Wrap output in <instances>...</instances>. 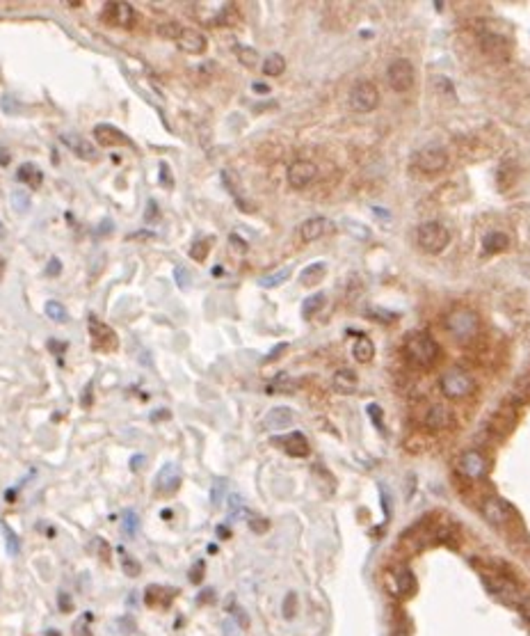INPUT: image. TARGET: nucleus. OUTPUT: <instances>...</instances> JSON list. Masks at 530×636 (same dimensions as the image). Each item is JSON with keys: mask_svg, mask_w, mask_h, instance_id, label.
I'll use <instances>...</instances> for the list:
<instances>
[{"mask_svg": "<svg viewBox=\"0 0 530 636\" xmlns=\"http://www.w3.org/2000/svg\"><path fill=\"white\" fill-rule=\"evenodd\" d=\"M404 350H407V357L418 367H432L439 360V353H441L439 343L427 332L409 334L407 343H404Z\"/></svg>", "mask_w": 530, "mask_h": 636, "instance_id": "f257e3e1", "label": "nucleus"}, {"mask_svg": "<svg viewBox=\"0 0 530 636\" xmlns=\"http://www.w3.org/2000/svg\"><path fill=\"white\" fill-rule=\"evenodd\" d=\"M478 325H480L478 313L469 307H457L446 316V330L455 339H460V341H467V339L474 337L478 332Z\"/></svg>", "mask_w": 530, "mask_h": 636, "instance_id": "f03ea898", "label": "nucleus"}, {"mask_svg": "<svg viewBox=\"0 0 530 636\" xmlns=\"http://www.w3.org/2000/svg\"><path fill=\"white\" fill-rule=\"evenodd\" d=\"M439 387H441V394L446 399H467V396L474 392V378H471L467 371L462 369H450L439 378Z\"/></svg>", "mask_w": 530, "mask_h": 636, "instance_id": "7ed1b4c3", "label": "nucleus"}, {"mask_svg": "<svg viewBox=\"0 0 530 636\" xmlns=\"http://www.w3.org/2000/svg\"><path fill=\"white\" fill-rule=\"evenodd\" d=\"M450 243L448 229L439 222H425L418 227V247L427 254H439L444 252Z\"/></svg>", "mask_w": 530, "mask_h": 636, "instance_id": "20e7f679", "label": "nucleus"}, {"mask_svg": "<svg viewBox=\"0 0 530 636\" xmlns=\"http://www.w3.org/2000/svg\"><path fill=\"white\" fill-rule=\"evenodd\" d=\"M414 165L423 172V175H439L448 168V151L439 145L423 147L416 156H414Z\"/></svg>", "mask_w": 530, "mask_h": 636, "instance_id": "39448f33", "label": "nucleus"}, {"mask_svg": "<svg viewBox=\"0 0 530 636\" xmlns=\"http://www.w3.org/2000/svg\"><path fill=\"white\" fill-rule=\"evenodd\" d=\"M377 103H379V92H377V87L372 85L370 80H361V82H357V85L352 87V92H350L352 110L370 112V110L377 108Z\"/></svg>", "mask_w": 530, "mask_h": 636, "instance_id": "423d86ee", "label": "nucleus"}, {"mask_svg": "<svg viewBox=\"0 0 530 636\" xmlns=\"http://www.w3.org/2000/svg\"><path fill=\"white\" fill-rule=\"evenodd\" d=\"M483 517L487 519L490 524H494V526H505V524H510L512 519H515V510H512V506L505 499H501V497H490V499H485L483 501Z\"/></svg>", "mask_w": 530, "mask_h": 636, "instance_id": "0eeeda50", "label": "nucleus"}, {"mask_svg": "<svg viewBox=\"0 0 530 636\" xmlns=\"http://www.w3.org/2000/svg\"><path fill=\"white\" fill-rule=\"evenodd\" d=\"M386 78L395 92H407V89H411L416 76H414V67L409 60H393L386 69Z\"/></svg>", "mask_w": 530, "mask_h": 636, "instance_id": "6e6552de", "label": "nucleus"}, {"mask_svg": "<svg viewBox=\"0 0 530 636\" xmlns=\"http://www.w3.org/2000/svg\"><path fill=\"white\" fill-rule=\"evenodd\" d=\"M478 41H480V48L492 55V57H499V60H505V57L510 55V39L501 35V32H492V30H483L478 35Z\"/></svg>", "mask_w": 530, "mask_h": 636, "instance_id": "1a4fd4ad", "label": "nucleus"}, {"mask_svg": "<svg viewBox=\"0 0 530 636\" xmlns=\"http://www.w3.org/2000/svg\"><path fill=\"white\" fill-rule=\"evenodd\" d=\"M89 334H92V343L96 350H114L119 343L114 330L110 325L101 323L96 316H89Z\"/></svg>", "mask_w": 530, "mask_h": 636, "instance_id": "9d476101", "label": "nucleus"}, {"mask_svg": "<svg viewBox=\"0 0 530 636\" xmlns=\"http://www.w3.org/2000/svg\"><path fill=\"white\" fill-rule=\"evenodd\" d=\"M318 175V168L311 161H295L288 168V184L295 190H304Z\"/></svg>", "mask_w": 530, "mask_h": 636, "instance_id": "9b49d317", "label": "nucleus"}, {"mask_svg": "<svg viewBox=\"0 0 530 636\" xmlns=\"http://www.w3.org/2000/svg\"><path fill=\"white\" fill-rule=\"evenodd\" d=\"M515 426H517V410L512 408L510 403H505V406L496 410L490 419V424H487L492 435H508Z\"/></svg>", "mask_w": 530, "mask_h": 636, "instance_id": "f8f14e48", "label": "nucleus"}, {"mask_svg": "<svg viewBox=\"0 0 530 636\" xmlns=\"http://www.w3.org/2000/svg\"><path fill=\"white\" fill-rule=\"evenodd\" d=\"M103 16L107 23L117 28H132L135 23V10L128 3H107L103 7Z\"/></svg>", "mask_w": 530, "mask_h": 636, "instance_id": "ddd939ff", "label": "nucleus"}, {"mask_svg": "<svg viewBox=\"0 0 530 636\" xmlns=\"http://www.w3.org/2000/svg\"><path fill=\"white\" fill-rule=\"evenodd\" d=\"M94 140L103 147H130V138L126 133H121L117 126L112 124H96L94 126Z\"/></svg>", "mask_w": 530, "mask_h": 636, "instance_id": "4468645a", "label": "nucleus"}, {"mask_svg": "<svg viewBox=\"0 0 530 636\" xmlns=\"http://www.w3.org/2000/svg\"><path fill=\"white\" fill-rule=\"evenodd\" d=\"M272 442L279 444V447L284 449V451L288 453V456H293V458H306V456L311 453L309 442H306L304 433H300V431L288 433L286 437H275Z\"/></svg>", "mask_w": 530, "mask_h": 636, "instance_id": "2eb2a0df", "label": "nucleus"}, {"mask_svg": "<svg viewBox=\"0 0 530 636\" xmlns=\"http://www.w3.org/2000/svg\"><path fill=\"white\" fill-rule=\"evenodd\" d=\"M181 487V469H179V465H174V462H167L162 469H160V474L156 476V490H158V494H165V497H169V494H174Z\"/></svg>", "mask_w": 530, "mask_h": 636, "instance_id": "dca6fc26", "label": "nucleus"}, {"mask_svg": "<svg viewBox=\"0 0 530 636\" xmlns=\"http://www.w3.org/2000/svg\"><path fill=\"white\" fill-rule=\"evenodd\" d=\"M179 48L183 53H192V55H199L206 51V46H209V39H206L204 32H199L195 28H183L181 30V35L176 39Z\"/></svg>", "mask_w": 530, "mask_h": 636, "instance_id": "f3484780", "label": "nucleus"}, {"mask_svg": "<svg viewBox=\"0 0 530 636\" xmlns=\"http://www.w3.org/2000/svg\"><path fill=\"white\" fill-rule=\"evenodd\" d=\"M460 469L467 478H476L478 481V478H483L487 472V460L480 451H467L460 458Z\"/></svg>", "mask_w": 530, "mask_h": 636, "instance_id": "a211bd4d", "label": "nucleus"}, {"mask_svg": "<svg viewBox=\"0 0 530 636\" xmlns=\"http://www.w3.org/2000/svg\"><path fill=\"white\" fill-rule=\"evenodd\" d=\"M329 229H334V225H331L327 218H320V216L309 218V220H304L302 225H300V238H302L304 243L318 241V238L325 236Z\"/></svg>", "mask_w": 530, "mask_h": 636, "instance_id": "6ab92c4d", "label": "nucleus"}, {"mask_svg": "<svg viewBox=\"0 0 530 636\" xmlns=\"http://www.w3.org/2000/svg\"><path fill=\"white\" fill-rule=\"evenodd\" d=\"M293 421H295V412L291 408L277 406V408H272L268 415H265L263 426L268 428V431H284V428L291 426Z\"/></svg>", "mask_w": 530, "mask_h": 636, "instance_id": "aec40b11", "label": "nucleus"}, {"mask_svg": "<svg viewBox=\"0 0 530 636\" xmlns=\"http://www.w3.org/2000/svg\"><path fill=\"white\" fill-rule=\"evenodd\" d=\"M423 421H425L427 431L439 433V431H444V428L450 426V410L446 406H441V403H434V406L427 408Z\"/></svg>", "mask_w": 530, "mask_h": 636, "instance_id": "412c9836", "label": "nucleus"}, {"mask_svg": "<svg viewBox=\"0 0 530 636\" xmlns=\"http://www.w3.org/2000/svg\"><path fill=\"white\" fill-rule=\"evenodd\" d=\"M62 142H64V147H69V149L76 154V156H80V158H89V161H94L96 158V149H94V145H89L85 138H80V135H76V133H64L62 135Z\"/></svg>", "mask_w": 530, "mask_h": 636, "instance_id": "4be33fe9", "label": "nucleus"}, {"mask_svg": "<svg viewBox=\"0 0 530 636\" xmlns=\"http://www.w3.org/2000/svg\"><path fill=\"white\" fill-rule=\"evenodd\" d=\"M395 589H397V593H400L402 598L416 596L418 582H416V577H414V572H411L407 565H402V568L395 570Z\"/></svg>", "mask_w": 530, "mask_h": 636, "instance_id": "5701e85b", "label": "nucleus"}, {"mask_svg": "<svg viewBox=\"0 0 530 636\" xmlns=\"http://www.w3.org/2000/svg\"><path fill=\"white\" fill-rule=\"evenodd\" d=\"M331 385H334V390L338 394H352V392H357L359 378L352 369H338L334 378H331Z\"/></svg>", "mask_w": 530, "mask_h": 636, "instance_id": "b1692460", "label": "nucleus"}, {"mask_svg": "<svg viewBox=\"0 0 530 636\" xmlns=\"http://www.w3.org/2000/svg\"><path fill=\"white\" fill-rule=\"evenodd\" d=\"M176 589H165V586H149L144 600L149 607H167L172 598H176Z\"/></svg>", "mask_w": 530, "mask_h": 636, "instance_id": "393cba45", "label": "nucleus"}, {"mask_svg": "<svg viewBox=\"0 0 530 636\" xmlns=\"http://www.w3.org/2000/svg\"><path fill=\"white\" fill-rule=\"evenodd\" d=\"M510 247V236L503 234V231H487L483 236V252L485 254H496V252H505Z\"/></svg>", "mask_w": 530, "mask_h": 636, "instance_id": "a878e982", "label": "nucleus"}, {"mask_svg": "<svg viewBox=\"0 0 530 636\" xmlns=\"http://www.w3.org/2000/svg\"><path fill=\"white\" fill-rule=\"evenodd\" d=\"M325 275H327V263L325 261H316V263H311V266H306L304 270H302V275H300V284L302 286H318L322 279H325Z\"/></svg>", "mask_w": 530, "mask_h": 636, "instance_id": "bb28decb", "label": "nucleus"}, {"mask_svg": "<svg viewBox=\"0 0 530 636\" xmlns=\"http://www.w3.org/2000/svg\"><path fill=\"white\" fill-rule=\"evenodd\" d=\"M16 179L23 181L26 186H30L32 190H37L41 186V181H44V172H41L37 165L32 163H23L19 172H16Z\"/></svg>", "mask_w": 530, "mask_h": 636, "instance_id": "cd10ccee", "label": "nucleus"}, {"mask_svg": "<svg viewBox=\"0 0 530 636\" xmlns=\"http://www.w3.org/2000/svg\"><path fill=\"white\" fill-rule=\"evenodd\" d=\"M530 401V376H521L515 385H512V392L508 396V403L512 406H521V403H528Z\"/></svg>", "mask_w": 530, "mask_h": 636, "instance_id": "c85d7f7f", "label": "nucleus"}, {"mask_svg": "<svg viewBox=\"0 0 530 636\" xmlns=\"http://www.w3.org/2000/svg\"><path fill=\"white\" fill-rule=\"evenodd\" d=\"M352 355H354V360L361 362V364H368V362H372V357H375V343H372L368 337H359L352 346Z\"/></svg>", "mask_w": 530, "mask_h": 636, "instance_id": "c756f323", "label": "nucleus"}, {"mask_svg": "<svg viewBox=\"0 0 530 636\" xmlns=\"http://www.w3.org/2000/svg\"><path fill=\"white\" fill-rule=\"evenodd\" d=\"M284 69H286L284 55L272 53V55L265 57V62H263V73H265V76H281V73H284Z\"/></svg>", "mask_w": 530, "mask_h": 636, "instance_id": "7c9ffc66", "label": "nucleus"}, {"mask_svg": "<svg viewBox=\"0 0 530 636\" xmlns=\"http://www.w3.org/2000/svg\"><path fill=\"white\" fill-rule=\"evenodd\" d=\"M322 307H325V293H313V295H309V298L302 302V316L304 318L316 316V313Z\"/></svg>", "mask_w": 530, "mask_h": 636, "instance_id": "2f4dec72", "label": "nucleus"}, {"mask_svg": "<svg viewBox=\"0 0 530 636\" xmlns=\"http://www.w3.org/2000/svg\"><path fill=\"white\" fill-rule=\"evenodd\" d=\"M288 277H291V268H279V270H275V272H270V275H263V277L259 279V286H263V288H275V286H279V284H284Z\"/></svg>", "mask_w": 530, "mask_h": 636, "instance_id": "473e14b6", "label": "nucleus"}, {"mask_svg": "<svg viewBox=\"0 0 530 636\" xmlns=\"http://www.w3.org/2000/svg\"><path fill=\"white\" fill-rule=\"evenodd\" d=\"M434 538H437L439 542L455 545V542H457V526H455V524H437V528H434Z\"/></svg>", "mask_w": 530, "mask_h": 636, "instance_id": "72a5a7b5", "label": "nucleus"}, {"mask_svg": "<svg viewBox=\"0 0 530 636\" xmlns=\"http://www.w3.org/2000/svg\"><path fill=\"white\" fill-rule=\"evenodd\" d=\"M236 57L240 60V64H245L250 69L259 64V51L252 46H236Z\"/></svg>", "mask_w": 530, "mask_h": 636, "instance_id": "f704fd0d", "label": "nucleus"}, {"mask_svg": "<svg viewBox=\"0 0 530 636\" xmlns=\"http://www.w3.org/2000/svg\"><path fill=\"white\" fill-rule=\"evenodd\" d=\"M46 316L51 320H57V323H64V320H69V313H66V307L62 302L57 300H48L46 302Z\"/></svg>", "mask_w": 530, "mask_h": 636, "instance_id": "c9c22d12", "label": "nucleus"}, {"mask_svg": "<svg viewBox=\"0 0 530 636\" xmlns=\"http://www.w3.org/2000/svg\"><path fill=\"white\" fill-rule=\"evenodd\" d=\"M137 526H139V517H137V513L132 508H128V510H123V517H121V528H123V533L126 535H135L137 533Z\"/></svg>", "mask_w": 530, "mask_h": 636, "instance_id": "e433bc0d", "label": "nucleus"}, {"mask_svg": "<svg viewBox=\"0 0 530 636\" xmlns=\"http://www.w3.org/2000/svg\"><path fill=\"white\" fill-rule=\"evenodd\" d=\"M343 227L350 231L354 238H359V241H368L370 238V229L366 225H361L357 220H343Z\"/></svg>", "mask_w": 530, "mask_h": 636, "instance_id": "4c0bfd02", "label": "nucleus"}, {"mask_svg": "<svg viewBox=\"0 0 530 636\" xmlns=\"http://www.w3.org/2000/svg\"><path fill=\"white\" fill-rule=\"evenodd\" d=\"M121 568H123V572H126L128 577H137L139 572H142V565H139L132 556H128L123 549H121Z\"/></svg>", "mask_w": 530, "mask_h": 636, "instance_id": "58836bf2", "label": "nucleus"}, {"mask_svg": "<svg viewBox=\"0 0 530 636\" xmlns=\"http://www.w3.org/2000/svg\"><path fill=\"white\" fill-rule=\"evenodd\" d=\"M12 206L19 213H28V209H30L28 193H23V190H14V193H12Z\"/></svg>", "mask_w": 530, "mask_h": 636, "instance_id": "ea45409f", "label": "nucleus"}, {"mask_svg": "<svg viewBox=\"0 0 530 636\" xmlns=\"http://www.w3.org/2000/svg\"><path fill=\"white\" fill-rule=\"evenodd\" d=\"M209 250H211V238L209 241H197L192 247H190V257H192L195 261H204L206 257H209Z\"/></svg>", "mask_w": 530, "mask_h": 636, "instance_id": "a19ab883", "label": "nucleus"}, {"mask_svg": "<svg viewBox=\"0 0 530 636\" xmlns=\"http://www.w3.org/2000/svg\"><path fill=\"white\" fill-rule=\"evenodd\" d=\"M89 623H92V614H82L73 623V636H89Z\"/></svg>", "mask_w": 530, "mask_h": 636, "instance_id": "79ce46f5", "label": "nucleus"}, {"mask_svg": "<svg viewBox=\"0 0 530 636\" xmlns=\"http://www.w3.org/2000/svg\"><path fill=\"white\" fill-rule=\"evenodd\" d=\"M270 390H272V392H275V390H277V392H293V390H295V383H293V380L288 378L286 374H279V376L275 378V385H272Z\"/></svg>", "mask_w": 530, "mask_h": 636, "instance_id": "37998d69", "label": "nucleus"}, {"mask_svg": "<svg viewBox=\"0 0 530 636\" xmlns=\"http://www.w3.org/2000/svg\"><path fill=\"white\" fill-rule=\"evenodd\" d=\"M174 279H176L179 288H188L190 282H192V277H190V272H188L186 266H176V268H174Z\"/></svg>", "mask_w": 530, "mask_h": 636, "instance_id": "c03bdc74", "label": "nucleus"}, {"mask_svg": "<svg viewBox=\"0 0 530 636\" xmlns=\"http://www.w3.org/2000/svg\"><path fill=\"white\" fill-rule=\"evenodd\" d=\"M225 492H227V481H225V478H218V481L213 483V494H211V499H213L215 506H220V503H222Z\"/></svg>", "mask_w": 530, "mask_h": 636, "instance_id": "a18cd8bd", "label": "nucleus"}, {"mask_svg": "<svg viewBox=\"0 0 530 636\" xmlns=\"http://www.w3.org/2000/svg\"><path fill=\"white\" fill-rule=\"evenodd\" d=\"M181 30H183V28H181L179 23H165V26L158 28L160 37H165V39H179Z\"/></svg>", "mask_w": 530, "mask_h": 636, "instance_id": "49530a36", "label": "nucleus"}, {"mask_svg": "<svg viewBox=\"0 0 530 636\" xmlns=\"http://www.w3.org/2000/svg\"><path fill=\"white\" fill-rule=\"evenodd\" d=\"M297 611V596L295 593H288L286 600H284V616L286 618H293Z\"/></svg>", "mask_w": 530, "mask_h": 636, "instance_id": "de8ad7c7", "label": "nucleus"}, {"mask_svg": "<svg viewBox=\"0 0 530 636\" xmlns=\"http://www.w3.org/2000/svg\"><path fill=\"white\" fill-rule=\"evenodd\" d=\"M160 184L165 188H174V179H172V172H169L167 163H160Z\"/></svg>", "mask_w": 530, "mask_h": 636, "instance_id": "09e8293b", "label": "nucleus"}, {"mask_svg": "<svg viewBox=\"0 0 530 636\" xmlns=\"http://www.w3.org/2000/svg\"><path fill=\"white\" fill-rule=\"evenodd\" d=\"M368 415L372 419V424H375L377 428H382V408L375 406V403H370V406H368Z\"/></svg>", "mask_w": 530, "mask_h": 636, "instance_id": "8fccbe9b", "label": "nucleus"}, {"mask_svg": "<svg viewBox=\"0 0 530 636\" xmlns=\"http://www.w3.org/2000/svg\"><path fill=\"white\" fill-rule=\"evenodd\" d=\"M0 526H3V531H5V535H7V542H10V545H7V547H10L12 554H16V552H19V538H16V535H14V533H12L10 528H7L5 524H0Z\"/></svg>", "mask_w": 530, "mask_h": 636, "instance_id": "3c124183", "label": "nucleus"}, {"mask_svg": "<svg viewBox=\"0 0 530 636\" xmlns=\"http://www.w3.org/2000/svg\"><path fill=\"white\" fill-rule=\"evenodd\" d=\"M202 579H204V561H199V563H197L192 570H190V582H192V584H199Z\"/></svg>", "mask_w": 530, "mask_h": 636, "instance_id": "603ef678", "label": "nucleus"}, {"mask_svg": "<svg viewBox=\"0 0 530 636\" xmlns=\"http://www.w3.org/2000/svg\"><path fill=\"white\" fill-rule=\"evenodd\" d=\"M57 600H60L57 605H60V611H62V614H69V611L73 609V602H71L69 596H66V593H60V596H57Z\"/></svg>", "mask_w": 530, "mask_h": 636, "instance_id": "864d4df0", "label": "nucleus"}, {"mask_svg": "<svg viewBox=\"0 0 530 636\" xmlns=\"http://www.w3.org/2000/svg\"><path fill=\"white\" fill-rule=\"evenodd\" d=\"M517 607H519V611H521V616H524L526 621L530 623V596H524V598H521Z\"/></svg>", "mask_w": 530, "mask_h": 636, "instance_id": "5fc2aeb1", "label": "nucleus"}, {"mask_svg": "<svg viewBox=\"0 0 530 636\" xmlns=\"http://www.w3.org/2000/svg\"><path fill=\"white\" fill-rule=\"evenodd\" d=\"M156 218H158V206H156V202H153V200H149V204H146V216H144V220H146V222H153Z\"/></svg>", "mask_w": 530, "mask_h": 636, "instance_id": "6e6d98bb", "label": "nucleus"}, {"mask_svg": "<svg viewBox=\"0 0 530 636\" xmlns=\"http://www.w3.org/2000/svg\"><path fill=\"white\" fill-rule=\"evenodd\" d=\"M286 348H288V343H286V341H281L279 346H275V348H272V350L268 353V357H265V362H272V360H277V357H279V355H281V353H284Z\"/></svg>", "mask_w": 530, "mask_h": 636, "instance_id": "4d7b16f0", "label": "nucleus"}, {"mask_svg": "<svg viewBox=\"0 0 530 636\" xmlns=\"http://www.w3.org/2000/svg\"><path fill=\"white\" fill-rule=\"evenodd\" d=\"M60 270H62V263H60V259H51V263H48V275L51 277H57L60 275Z\"/></svg>", "mask_w": 530, "mask_h": 636, "instance_id": "13d9d810", "label": "nucleus"}, {"mask_svg": "<svg viewBox=\"0 0 530 636\" xmlns=\"http://www.w3.org/2000/svg\"><path fill=\"white\" fill-rule=\"evenodd\" d=\"M372 213H375L379 222H386V225H388V222H391V213L384 211V209H377V206H372Z\"/></svg>", "mask_w": 530, "mask_h": 636, "instance_id": "bf43d9fd", "label": "nucleus"}, {"mask_svg": "<svg viewBox=\"0 0 530 636\" xmlns=\"http://www.w3.org/2000/svg\"><path fill=\"white\" fill-rule=\"evenodd\" d=\"M250 524H252L254 531H259V533H263L265 528H268V522H265V519H252Z\"/></svg>", "mask_w": 530, "mask_h": 636, "instance_id": "052dcab7", "label": "nucleus"}, {"mask_svg": "<svg viewBox=\"0 0 530 636\" xmlns=\"http://www.w3.org/2000/svg\"><path fill=\"white\" fill-rule=\"evenodd\" d=\"M48 348L55 350V353H62V350H66V343H62V341H55V339H53V341H48Z\"/></svg>", "mask_w": 530, "mask_h": 636, "instance_id": "680f3d73", "label": "nucleus"}, {"mask_svg": "<svg viewBox=\"0 0 530 636\" xmlns=\"http://www.w3.org/2000/svg\"><path fill=\"white\" fill-rule=\"evenodd\" d=\"M252 87H254V92H259V94H268L270 92V87L265 85V82H254Z\"/></svg>", "mask_w": 530, "mask_h": 636, "instance_id": "e2e57ef3", "label": "nucleus"}, {"mask_svg": "<svg viewBox=\"0 0 530 636\" xmlns=\"http://www.w3.org/2000/svg\"><path fill=\"white\" fill-rule=\"evenodd\" d=\"M167 417H169V412H167V410H156L153 415H151V419H153V421H158V419H167Z\"/></svg>", "mask_w": 530, "mask_h": 636, "instance_id": "0e129e2a", "label": "nucleus"}, {"mask_svg": "<svg viewBox=\"0 0 530 636\" xmlns=\"http://www.w3.org/2000/svg\"><path fill=\"white\" fill-rule=\"evenodd\" d=\"M139 465H144V458H142V456H135V458L130 460V467H132V469H137Z\"/></svg>", "mask_w": 530, "mask_h": 636, "instance_id": "69168bd1", "label": "nucleus"}, {"mask_svg": "<svg viewBox=\"0 0 530 636\" xmlns=\"http://www.w3.org/2000/svg\"><path fill=\"white\" fill-rule=\"evenodd\" d=\"M213 275H215V277H220V275H222V266H215V268H213Z\"/></svg>", "mask_w": 530, "mask_h": 636, "instance_id": "338daca9", "label": "nucleus"}, {"mask_svg": "<svg viewBox=\"0 0 530 636\" xmlns=\"http://www.w3.org/2000/svg\"><path fill=\"white\" fill-rule=\"evenodd\" d=\"M5 236V227H3V222H0V238Z\"/></svg>", "mask_w": 530, "mask_h": 636, "instance_id": "774afa93", "label": "nucleus"}]
</instances>
